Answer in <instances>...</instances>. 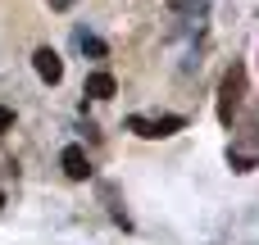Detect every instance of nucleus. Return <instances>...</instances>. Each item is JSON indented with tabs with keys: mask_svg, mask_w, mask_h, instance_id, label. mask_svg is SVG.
Listing matches in <instances>:
<instances>
[{
	"mask_svg": "<svg viewBox=\"0 0 259 245\" xmlns=\"http://www.w3.org/2000/svg\"><path fill=\"white\" fill-rule=\"evenodd\" d=\"M68 5H73V0H50V9H68Z\"/></svg>",
	"mask_w": 259,
	"mask_h": 245,
	"instance_id": "nucleus-9",
	"label": "nucleus"
},
{
	"mask_svg": "<svg viewBox=\"0 0 259 245\" xmlns=\"http://www.w3.org/2000/svg\"><path fill=\"white\" fill-rule=\"evenodd\" d=\"M228 164H232V173H255V155H232L228 150Z\"/></svg>",
	"mask_w": 259,
	"mask_h": 245,
	"instance_id": "nucleus-7",
	"label": "nucleus"
},
{
	"mask_svg": "<svg viewBox=\"0 0 259 245\" xmlns=\"http://www.w3.org/2000/svg\"><path fill=\"white\" fill-rule=\"evenodd\" d=\"M82 95H91V100H114V95H118V82H114V73H105V68L87 73V86H82Z\"/></svg>",
	"mask_w": 259,
	"mask_h": 245,
	"instance_id": "nucleus-5",
	"label": "nucleus"
},
{
	"mask_svg": "<svg viewBox=\"0 0 259 245\" xmlns=\"http://www.w3.org/2000/svg\"><path fill=\"white\" fill-rule=\"evenodd\" d=\"M59 168H64L68 182H87V177H91V159H87L82 145H64V150H59Z\"/></svg>",
	"mask_w": 259,
	"mask_h": 245,
	"instance_id": "nucleus-3",
	"label": "nucleus"
},
{
	"mask_svg": "<svg viewBox=\"0 0 259 245\" xmlns=\"http://www.w3.org/2000/svg\"><path fill=\"white\" fill-rule=\"evenodd\" d=\"M182 127H187L182 114H159V118H141V114H132V118H127V132H137V136H146V141L173 136V132H182Z\"/></svg>",
	"mask_w": 259,
	"mask_h": 245,
	"instance_id": "nucleus-2",
	"label": "nucleus"
},
{
	"mask_svg": "<svg viewBox=\"0 0 259 245\" xmlns=\"http://www.w3.org/2000/svg\"><path fill=\"white\" fill-rule=\"evenodd\" d=\"M241 95H246V64H232L228 77H223V95H219V118H223V127H232Z\"/></svg>",
	"mask_w": 259,
	"mask_h": 245,
	"instance_id": "nucleus-1",
	"label": "nucleus"
},
{
	"mask_svg": "<svg viewBox=\"0 0 259 245\" xmlns=\"http://www.w3.org/2000/svg\"><path fill=\"white\" fill-rule=\"evenodd\" d=\"M32 68H36V77H41V82H50V86L64 77V59H59L50 45H36V50H32Z\"/></svg>",
	"mask_w": 259,
	"mask_h": 245,
	"instance_id": "nucleus-4",
	"label": "nucleus"
},
{
	"mask_svg": "<svg viewBox=\"0 0 259 245\" xmlns=\"http://www.w3.org/2000/svg\"><path fill=\"white\" fill-rule=\"evenodd\" d=\"M77 45H82V55H91V59H105V55H109V45H105L100 36H91V32H77Z\"/></svg>",
	"mask_w": 259,
	"mask_h": 245,
	"instance_id": "nucleus-6",
	"label": "nucleus"
},
{
	"mask_svg": "<svg viewBox=\"0 0 259 245\" xmlns=\"http://www.w3.org/2000/svg\"><path fill=\"white\" fill-rule=\"evenodd\" d=\"M0 205H5V191H0Z\"/></svg>",
	"mask_w": 259,
	"mask_h": 245,
	"instance_id": "nucleus-10",
	"label": "nucleus"
},
{
	"mask_svg": "<svg viewBox=\"0 0 259 245\" xmlns=\"http://www.w3.org/2000/svg\"><path fill=\"white\" fill-rule=\"evenodd\" d=\"M9 127H14V109H9V105H0V136H5Z\"/></svg>",
	"mask_w": 259,
	"mask_h": 245,
	"instance_id": "nucleus-8",
	"label": "nucleus"
}]
</instances>
